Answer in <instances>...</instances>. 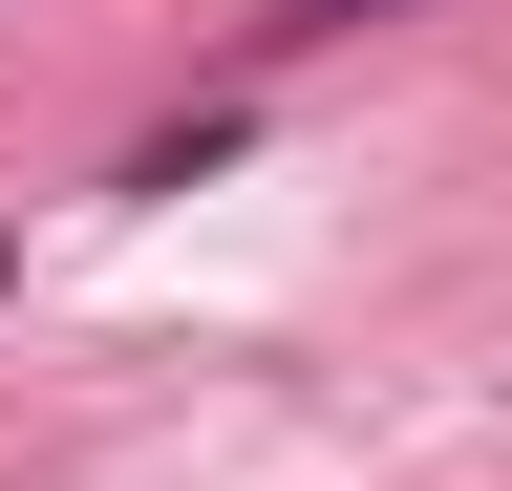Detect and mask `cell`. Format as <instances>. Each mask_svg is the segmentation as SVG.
Instances as JSON below:
<instances>
[{"label": "cell", "instance_id": "6da1fadb", "mask_svg": "<svg viewBox=\"0 0 512 491\" xmlns=\"http://www.w3.org/2000/svg\"><path fill=\"white\" fill-rule=\"evenodd\" d=\"M0 278H22V257H0Z\"/></svg>", "mask_w": 512, "mask_h": 491}]
</instances>
